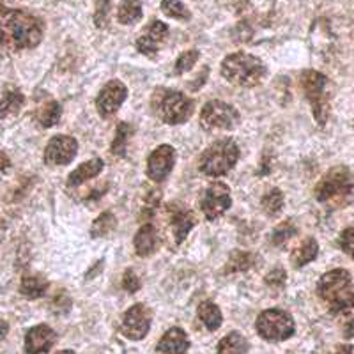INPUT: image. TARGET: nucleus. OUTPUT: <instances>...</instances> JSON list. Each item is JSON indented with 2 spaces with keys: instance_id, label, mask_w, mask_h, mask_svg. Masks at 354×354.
I'll return each mask as SVG.
<instances>
[{
  "instance_id": "f257e3e1",
  "label": "nucleus",
  "mask_w": 354,
  "mask_h": 354,
  "mask_svg": "<svg viewBox=\"0 0 354 354\" xmlns=\"http://www.w3.org/2000/svg\"><path fill=\"white\" fill-rule=\"evenodd\" d=\"M39 18L21 9H0V46L8 50L36 48L43 39Z\"/></svg>"
},
{
  "instance_id": "f03ea898",
  "label": "nucleus",
  "mask_w": 354,
  "mask_h": 354,
  "mask_svg": "<svg viewBox=\"0 0 354 354\" xmlns=\"http://www.w3.org/2000/svg\"><path fill=\"white\" fill-rule=\"evenodd\" d=\"M317 294L333 314L354 308V283L346 270H333L322 274L317 283Z\"/></svg>"
},
{
  "instance_id": "7ed1b4c3",
  "label": "nucleus",
  "mask_w": 354,
  "mask_h": 354,
  "mask_svg": "<svg viewBox=\"0 0 354 354\" xmlns=\"http://www.w3.org/2000/svg\"><path fill=\"white\" fill-rule=\"evenodd\" d=\"M221 75L227 82L239 87H255L266 77V66L259 57L238 52L223 59Z\"/></svg>"
},
{
  "instance_id": "20e7f679",
  "label": "nucleus",
  "mask_w": 354,
  "mask_h": 354,
  "mask_svg": "<svg viewBox=\"0 0 354 354\" xmlns=\"http://www.w3.org/2000/svg\"><path fill=\"white\" fill-rule=\"evenodd\" d=\"M156 117L167 124H183L194 113V100L172 88H156L151 100Z\"/></svg>"
},
{
  "instance_id": "39448f33",
  "label": "nucleus",
  "mask_w": 354,
  "mask_h": 354,
  "mask_svg": "<svg viewBox=\"0 0 354 354\" xmlns=\"http://www.w3.org/2000/svg\"><path fill=\"white\" fill-rule=\"evenodd\" d=\"M239 160V147L232 138H221L211 144L201 156L202 174L209 177H220L229 174Z\"/></svg>"
},
{
  "instance_id": "423d86ee",
  "label": "nucleus",
  "mask_w": 354,
  "mask_h": 354,
  "mask_svg": "<svg viewBox=\"0 0 354 354\" xmlns=\"http://www.w3.org/2000/svg\"><path fill=\"white\" fill-rule=\"evenodd\" d=\"M301 84L303 93H305L306 100L312 105V112H314L315 121L317 124L324 126L330 115V100H328V78L322 73L315 71V69H306L301 73Z\"/></svg>"
},
{
  "instance_id": "0eeeda50",
  "label": "nucleus",
  "mask_w": 354,
  "mask_h": 354,
  "mask_svg": "<svg viewBox=\"0 0 354 354\" xmlns=\"http://www.w3.org/2000/svg\"><path fill=\"white\" fill-rule=\"evenodd\" d=\"M255 330L268 342H283L290 338L296 331V324L290 314L286 310L270 308L264 310L257 317L255 322Z\"/></svg>"
},
{
  "instance_id": "6e6552de",
  "label": "nucleus",
  "mask_w": 354,
  "mask_h": 354,
  "mask_svg": "<svg viewBox=\"0 0 354 354\" xmlns=\"http://www.w3.org/2000/svg\"><path fill=\"white\" fill-rule=\"evenodd\" d=\"M354 188V176L347 167H333L324 174L319 185L315 186V198L319 202H328L333 198L349 195Z\"/></svg>"
},
{
  "instance_id": "1a4fd4ad",
  "label": "nucleus",
  "mask_w": 354,
  "mask_h": 354,
  "mask_svg": "<svg viewBox=\"0 0 354 354\" xmlns=\"http://www.w3.org/2000/svg\"><path fill=\"white\" fill-rule=\"evenodd\" d=\"M241 122L239 112L232 105L220 100H211L202 106L201 124L205 129H230L238 128Z\"/></svg>"
},
{
  "instance_id": "9d476101",
  "label": "nucleus",
  "mask_w": 354,
  "mask_h": 354,
  "mask_svg": "<svg viewBox=\"0 0 354 354\" xmlns=\"http://www.w3.org/2000/svg\"><path fill=\"white\" fill-rule=\"evenodd\" d=\"M198 204H201V211L204 213L205 220H216L221 214H225L232 205L229 186L225 183H213L202 192Z\"/></svg>"
},
{
  "instance_id": "9b49d317",
  "label": "nucleus",
  "mask_w": 354,
  "mask_h": 354,
  "mask_svg": "<svg viewBox=\"0 0 354 354\" xmlns=\"http://www.w3.org/2000/svg\"><path fill=\"white\" fill-rule=\"evenodd\" d=\"M151 322H153V314H151L149 306H145L144 303H137L126 310L122 315L121 331L129 340H142L149 333Z\"/></svg>"
},
{
  "instance_id": "f8f14e48",
  "label": "nucleus",
  "mask_w": 354,
  "mask_h": 354,
  "mask_svg": "<svg viewBox=\"0 0 354 354\" xmlns=\"http://www.w3.org/2000/svg\"><path fill=\"white\" fill-rule=\"evenodd\" d=\"M128 97V87L121 80H112L101 88L96 97V110L103 119L112 117Z\"/></svg>"
},
{
  "instance_id": "ddd939ff",
  "label": "nucleus",
  "mask_w": 354,
  "mask_h": 354,
  "mask_svg": "<svg viewBox=\"0 0 354 354\" xmlns=\"http://www.w3.org/2000/svg\"><path fill=\"white\" fill-rule=\"evenodd\" d=\"M78 153V142L68 135H57L46 144L44 149V163L46 165H68L75 160Z\"/></svg>"
},
{
  "instance_id": "4468645a",
  "label": "nucleus",
  "mask_w": 354,
  "mask_h": 354,
  "mask_svg": "<svg viewBox=\"0 0 354 354\" xmlns=\"http://www.w3.org/2000/svg\"><path fill=\"white\" fill-rule=\"evenodd\" d=\"M174 163H176V151L172 145H160L147 158V177L156 183L165 181L172 172Z\"/></svg>"
},
{
  "instance_id": "2eb2a0df",
  "label": "nucleus",
  "mask_w": 354,
  "mask_h": 354,
  "mask_svg": "<svg viewBox=\"0 0 354 354\" xmlns=\"http://www.w3.org/2000/svg\"><path fill=\"white\" fill-rule=\"evenodd\" d=\"M57 342V333L46 324H37L25 335V353L46 354Z\"/></svg>"
},
{
  "instance_id": "dca6fc26",
  "label": "nucleus",
  "mask_w": 354,
  "mask_h": 354,
  "mask_svg": "<svg viewBox=\"0 0 354 354\" xmlns=\"http://www.w3.org/2000/svg\"><path fill=\"white\" fill-rule=\"evenodd\" d=\"M167 36H169V27L163 21L153 20L137 39V50L144 55H154Z\"/></svg>"
},
{
  "instance_id": "f3484780",
  "label": "nucleus",
  "mask_w": 354,
  "mask_h": 354,
  "mask_svg": "<svg viewBox=\"0 0 354 354\" xmlns=\"http://www.w3.org/2000/svg\"><path fill=\"white\" fill-rule=\"evenodd\" d=\"M156 349L161 354H186L189 349V338L183 328H170L161 337Z\"/></svg>"
},
{
  "instance_id": "a211bd4d",
  "label": "nucleus",
  "mask_w": 354,
  "mask_h": 354,
  "mask_svg": "<svg viewBox=\"0 0 354 354\" xmlns=\"http://www.w3.org/2000/svg\"><path fill=\"white\" fill-rule=\"evenodd\" d=\"M170 225H172L174 230V238H176V243H183L186 239V236L189 234V230L195 227V216L192 211L185 209V207H179V205H174L170 207Z\"/></svg>"
},
{
  "instance_id": "6ab92c4d",
  "label": "nucleus",
  "mask_w": 354,
  "mask_h": 354,
  "mask_svg": "<svg viewBox=\"0 0 354 354\" xmlns=\"http://www.w3.org/2000/svg\"><path fill=\"white\" fill-rule=\"evenodd\" d=\"M135 252H137L138 257H149L156 252L158 243H160V238H158V230L154 229V225L147 223V225L140 227L135 236Z\"/></svg>"
},
{
  "instance_id": "aec40b11",
  "label": "nucleus",
  "mask_w": 354,
  "mask_h": 354,
  "mask_svg": "<svg viewBox=\"0 0 354 354\" xmlns=\"http://www.w3.org/2000/svg\"><path fill=\"white\" fill-rule=\"evenodd\" d=\"M103 160L100 158H94V160L84 161L78 169L73 170L68 177V186L69 188H77L82 186L84 183H87L88 179H94L96 176H100L103 172Z\"/></svg>"
},
{
  "instance_id": "412c9836",
  "label": "nucleus",
  "mask_w": 354,
  "mask_h": 354,
  "mask_svg": "<svg viewBox=\"0 0 354 354\" xmlns=\"http://www.w3.org/2000/svg\"><path fill=\"white\" fill-rule=\"evenodd\" d=\"M48 280L43 274H25L21 278L20 283V292L24 294L25 298L28 299H37L43 298L46 290H48Z\"/></svg>"
},
{
  "instance_id": "4be33fe9",
  "label": "nucleus",
  "mask_w": 354,
  "mask_h": 354,
  "mask_svg": "<svg viewBox=\"0 0 354 354\" xmlns=\"http://www.w3.org/2000/svg\"><path fill=\"white\" fill-rule=\"evenodd\" d=\"M25 103V96L18 88H8L0 94V121L6 117L17 115Z\"/></svg>"
},
{
  "instance_id": "5701e85b",
  "label": "nucleus",
  "mask_w": 354,
  "mask_h": 354,
  "mask_svg": "<svg viewBox=\"0 0 354 354\" xmlns=\"http://www.w3.org/2000/svg\"><path fill=\"white\" fill-rule=\"evenodd\" d=\"M248 347V340L239 331H232L221 338L216 347V354H246Z\"/></svg>"
},
{
  "instance_id": "b1692460",
  "label": "nucleus",
  "mask_w": 354,
  "mask_h": 354,
  "mask_svg": "<svg viewBox=\"0 0 354 354\" xmlns=\"http://www.w3.org/2000/svg\"><path fill=\"white\" fill-rule=\"evenodd\" d=\"M197 315L205 328L209 331H216L223 322V315L218 305L213 301H202L197 308Z\"/></svg>"
},
{
  "instance_id": "393cba45",
  "label": "nucleus",
  "mask_w": 354,
  "mask_h": 354,
  "mask_svg": "<svg viewBox=\"0 0 354 354\" xmlns=\"http://www.w3.org/2000/svg\"><path fill=\"white\" fill-rule=\"evenodd\" d=\"M319 254V245L314 238H308L303 241V245H299L298 248L294 250L292 255H290V262H292L294 268H303L308 262L314 261Z\"/></svg>"
},
{
  "instance_id": "a878e982",
  "label": "nucleus",
  "mask_w": 354,
  "mask_h": 354,
  "mask_svg": "<svg viewBox=\"0 0 354 354\" xmlns=\"http://www.w3.org/2000/svg\"><path fill=\"white\" fill-rule=\"evenodd\" d=\"M142 2L140 0H121L117 9V20L122 25H133L142 20Z\"/></svg>"
},
{
  "instance_id": "bb28decb",
  "label": "nucleus",
  "mask_w": 354,
  "mask_h": 354,
  "mask_svg": "<svg viewBox=\"0 0 354 354\" xmlns=\"http://www.w3.org/2000/svg\"><path fill=\"white\" fill-rule=\"evenodd\" d=\"M61 117L62 109L57 101L44 103V105H41L36 112V121L39 122V126H43V128H52V126H55L57 122L61 121Z\"/></svg>"
},
{
  "instance_id": "cd10ccee",
  "label": "nucleus",
  "mask_w": 354,
  "mask_h": 354,
  "mask_svg": "<svg viewBox=\"0 0 354 354\" xmlns=\"http://www.w3.org/2000/svg\"><path fill=\"white\" fill-rule=\"evenodd\" d=\"M133 126L128 124V122H119L115 129V137H113L112 142V154L113 156H126V149H128V140L131 138Z\"/></svg>"
},
{
  "instance_id": "c85d7f7f",
  "label": "nucleus",
  "mask_w": 354,
  "mask_h": 354,
  "mask_svg": "<svg viewBox=\"0 0 354 354\" xmlns=\"http://www.w3.org/2000/svg\"><path fill=\"white\" fill-rule=\"evenodd\" d=\"M117 227V220L110 211L101 213L100 216L94 220L93 227H91V236L93 238H105L109 234H112Z\"/></svg>"
},
{
  "instance_id": "c756f323",
  "label": "nucleus",
  "mask_w": 354,
  "mask_h": 354,
  "mask_svg": "<svg viewBox=\"0 0 354 354\" xmlns=\"http://www.w3.org/2000/svg\"><path fill=\"white\" fill-rule=\"evenodd\" d=\"M261 207H262V211L268 214V216H277V214L280 213L283 207L282 189H278V188L270 189V192H268V194L262 197Z\"/></svg>"
},
{
  "instance_id": "7c9ffc66",
  "label": "nucleus",
  "mask_w": 354,
  "mask_h": 354,
  "mask_svg": "<svg viewBox=\"0 0 354 354\" xmlns=\"http://www.w3.org/2000/svg\"><path fill=\"white\" fill-rule=\"evenodd\" d=\"M161 11L174 20L188 21L192 18V12L188 11V8L183 4L181 0H161Z\"/></svg>"
},
{
  "instance_id": "2f4dec72",
  "label": "nucleus",
  "mask_w": 354,
  "mask_h": 354,
  "mask_svg": "<svg viewBox=\"0 0 354 354\" xmlns=\"http://www.w3.org/2000/svg\"><path fill=\"white\" fill-rule=\"evenodd\" d=\"M254 264V257L248 252H234L227 264V273H243V271L250 270Z\"/></svg>"
},
{
  "instance_id": "473e14b6",
  "label": "nucleus",
  "mask_w": 354,
  "mask_h": 354,
  "mask_svg": "<svg viewBox=\"0 0 354 354\" xmlns=\"http://www.w3.org/2000/svg\"><path fill=\"white\" fill-rule=\"evenodd\" d=\"M296 232H298V230L292 225V221H283L282 225H278L277 229L273 230V234H271V243H273L274 246H283L289 239L294 238V234Z\"/></svg>"
},
{
  "instance_id": "72a5a7b5",
  "label": "nucleus",
  "mask_w": 354,
  "mask_h": 354,
  "mask_svg": "<svg viewBox=\"0 0 354 354\" xmlns=\"http://www.w3.org/2000/svg\"><path fill=\"white\" fill-rule=\"evenodd\" d=\"M198 57H201V52L198 50H188V52L181 53L179 59L176 61V66H174V73L176 75H185L189 69L194 68V64H197Z\"/></svg>"
},
{
  "instance_id": "f704fd0d",
  "label": "nucleus",
  "mask_w": 354,
  "mask_h": 354,
  "mask_svg": "<svg viewBox=\"0 0 354 354\" xmlns=\"http://www.w3.org/2000/svg\"><path fill=\"white\" fill-rule=\"evenodd\" d=\"M112 12V2L110 0H96V11H94V24L97 28H106Z\"/></svg>"
},
{
  "instance_id": "c9c22d12",
  "label": "nucleus",
  "mask_w": 354,
  "mask_h": 354,
  "mask_svg": "<svg viewBox=\"0 0 354 354\" xmlns=\"http://www.w3.org/2000/svg\"><path fill=\"white\" fill-rule=\"evenodd\" d=\"M122 287H124V290H128L129 294H135L137 290H140L142 282L135 271L133 270L124 271V274H122Z\"/></svg>"
},
{
  "instance_id": "e433bc0d",
  "label": "nucleus",
  "mask_w": 354,
  "mask_h": 354,
  "mask_svg": "<svg viewBox=\"0 0 354 354\" xmlns=\"http://www.w3.org/2000/svg\"><path fill=\"white\" fill-rule=\"evenodd\" d=\"M286 280L287 274L286 271H283V268H274V270L270 271L268 277H266V283L270 287H273V289H282V287L286 286Z\"/></svg>"
},
{
  "instance_id": "4c0bfd02",
  "label": "nucleus",
  "mask_w": 354,
  "mask_h": 354,
  "mask_svg": "<svg viewBox=\"0 0 354 354\" xmlns=\"http://www.w3.org/2000/svg\"><path fill=\"white\" fill-rule=\"evenodd\" d=\"M338 245L354 261V229L342 230L340 238H338Z\"/></svg>"
},
{
  "instance_id": "58836bf2",
  "label": "nucleus",
  "mask_w": 354,
  "mask_h": 354,
  "mask_svg": "<svg viewBox=\"0 0 354 354\" xmlns=\"http://www.w3.org/2000/svg\"><path fill=\"white\" fill-rule=\"evenodd\" d=\"M9 167H11V161H9V158L6 156L4 153H0V172H2V170H8Z\"/></svg>"
},
{
  "instance_id": "ea45409f",
  "label": "nucleus",
  "mask_w": 354,
  "mask_h": 354,
  "mask_svg": "<svg viewBox=\"0 0 354 354\" xmlns=\"http://www.w3.org/2000/svg\"><path fill=\"white\" fill-rule=\"evenodd\" d=\"M354 347L353 346H338L337 351L333 354H353Z\"/></svg>"
},
{
  "instance_id": "a19ab883",
  "label": "nucleus",
  "mask_w": 354,
  "mask_h": 354,
  "mask_svg": "<svg viewBox=\"0 0 354 354\" xmlns=\"http://www.w3.org/2000/svg\"><path fill=\"white\" fill-rule=\"evenodd\" d=\"M8 331H9V324L6 321H2V319H0V340H2L6 335H8Z\"/></svg>"
},
{
  "instance_id": "79ce46f5",
  "label": "nucleus",
  "mask_w": 354,
  "mask_h": 354,
  "mask_svg": "<svg viewBox=\"0 0 354 354\" xmlns=\"http://www.w3.org/2000/svg\"><path fill=\"white\" fill-rule=\"evenodd\" d=\"M62 298H64V301H66V308H68V310H69V308H71V301H68V299H69V298H68V296H64V292H62ZM61 303H62V301H61V299L57 298V299H55V301H53V308H55V306H59V305H61Z\"/></svg>"
},
{
  "instance_id": "37998d69",
  "label": "nucleus",
  "mask_w": 354,
  "mask_h": 354,
  "mask_svg": "<svg viewBox=\"0 0 354 354\" xmlns=\"http://www.w3.org/2000/svg\"><path fill=\"white\" fill-rule=\"evenodd\" d=\"M57 354H75V351L64 349V351H59V353H57Z\"/></svg>"
}]
</instances>
